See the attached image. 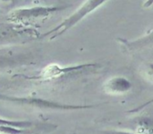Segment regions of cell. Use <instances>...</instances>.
<instances>
[{
  "label": "cell",
  "mask_w": 153,
  "mask_h": 134,
  "mask_svg": "<svg viewBox=\"0 0 153 134\" xmlns=\"http://www.w3.org/2000/svg\"><path fill=\"white\" fill-rule=\"evenodd\" d=\"M0 101L13 104L14 106L39 109V110H51V111H79V110H88L94 109L102 104L97 105H74V104H65L56 101H52L45 98H31V97H17L10 96L0 93Z\"/></svg>",
  "instance_id": "obj_1"
},
{
  "label": "cell",
  "mask_w": 153,
  "mask_h": 134,
  "mask_svg": "<svg viewBox=\"0 0 153 134\" xmlns=\"http://www.w3.org/2000/svg\"><path fill=\"white\" fill-rule=\"evenodd\" d=\"M108 1L105 0H89L84 1L83 4L76 9L71 15H69L67 18H65L61 23H59L57 26H56L51 30L46 32L43 35V38L48 37L49 40H53L60 36H62L64 33L68 31L70 29L77 25L80 21H82L85 17L90 15L91 13L95 12L97 9L104 5Z\"/></svg>",
  "instance_id": "obj_2"
},
{
  "label": "cell",
  "mask_w": 153,
  "mask_h": 134,
  "mask_svg": "<svg viewBox=\"0 0 153 134\" xmlns=\"http://www.w3.org/2000/svg\"><path fill=\"white\" fill-rule=\"evenodd\" d=\"M65 5H53V6H32L18 8L10 13V20L22 24H30L48 19L54 13L63 11L66 8Z\"/></svg>",
  "instance_id": "obj_3"
},
{
  "label": "cell",
  "mask_w": 153,
  "mask_h": 134,
  "mask_svg": "<svg viewBox=\"0 0 153 134\" xmlns=\"http://www.w3.org/2000/svg\"><path fill=\"white\" fill-rule=\"evenodd\" d=\"M100 64L98 63H85L76 65H69V66H60L58 64H49L46 66L39 76L37 78L42 81H49L56 80L65 76H68L75 73H84L88 72L97 70L100 67Z\"/></svg>",
  "instance_id": "obj_4"
},
{
  "label": "cell",
  "mask_w": 153,
  "mask_h": 134,
  "mask_svg": "<svg viewBox=\"0 0 153 134\" xmlns=\"http://www.w3.org/2000/svg\"><path fill=\"white\" fill-rule=\"evenodd\" d=\"M0 126L13 127L22 130L32 131L36 134H43L45 133H51L57 129V125L45 123V122H34V121H19V120H9L0 118Z\"/></svg>",
  "instance_id": "obj_5"
},
{
  "label": "cell",
  "mask_w": 153,
  "mask_h": 134,
  "mask_svg": "<svg viewBox=\"0 0 153 134\" xmlns=\"http://www.w3.org/2000/svg\"><path fill=\"white\" fill-rule=\"evenodd\" d=\"M133 88V83L126 77L114 76L109 78L103 84V90L106 94L111 96H119L128 93Z\"/></svg>",
  "instance_id": "obj_6"
},
{
  "label": "cell",
  "mask_w": 153,
  "mask_h": 134,
  "mask_svg": "<svg viewBox=\"0 0 153 134\" xmlns=\"http://www.w3.org/2000/svg\"><path fill=\"white\" fill-rule=\"evenodd\" d=\"M118 42L122 47L129 53H134L142 51L145 48H150L153 47V29L145 33L143 36L134 38V39H126V38H118Z\"/></svg>",
  "instance_id": "obj_7"
},
{
  "label": "cell",
  "mask_w": 153,
  "mask_h": 134,
  "mask_svg": "<svg viewBox=\"0 0 153 134\" xmlns=\"http://www.w3.org/2000/svg\"><path fill=\"white\" fill-rule=\"evenodd\" d=\"M137 134H153V119L150 117H141L134 121L133 130Z\"/></svg>",
  "instance_id": "obj_8"
},
{
  "label": "cell",
  "mask_w": 153,
  "mask_h": 134,
  "mask_svg": "<svg viewBox=\"0 0 153 134\" xmlns=\"http://www.w3.org/2000/svg\"><path fill=\"white\" fill-rule=\"evenodd\" d=\"M0 134H36L32 131L17 129L13 127L0 126Z\"/></svg>",
  "instance_id": "obj_9"
},
{
  "label": "cell",
  "mask_w": 153,
  "mask_h": 134,
  "mask_svg": "<svg viewBox=\"0 0 153 134\" xmlns=\"http://www.w3.org/2000/svg\"><path fill=\"white\" fill-rule=\"evenodd\" d=\"M143 76L144 79L153 83V63L148 64L143 70Z\"/></svg>",
  "instance_id": "obj_10"
},
{
  "label": "cell",
  "mask_w": 153,
  "mask_h": 134,
  "mask_svg": "<svg viewBox=\"0 0 153 134\" xmlns=\"http://www.w3.org/2000/svg\"><path fill=\"white\" fill-rule=\"evenodd\" d=\"M152 104H153V98H152V99L148 100L147 102H144L143 104H142V105H140V106L136 107L135 108L129 110V111H128V113H130V114H136V113H139V112L143 111L144 108H146L147 107H149V106H150V105H152Z\"/></svg>",
  "instance_id": "obj_11"
},
{
  "label": "cell",
  "mask_w": 153,
  "mask_h": 134,
  "mask_svg": "<svg viewBox=\"0 0 153 134\" xmlns=\"http://www.w3.org/2000/svg\"><path fill=\"white\" fill-rule=\"evenodd\" d=\"M100 134H137L134 131H126V130H105L101 131Z\"/></svg>",
  "instance_id": "obj_12"
}]
</instances>
